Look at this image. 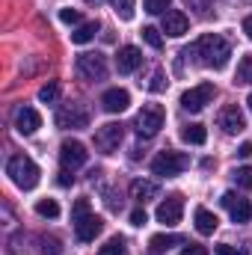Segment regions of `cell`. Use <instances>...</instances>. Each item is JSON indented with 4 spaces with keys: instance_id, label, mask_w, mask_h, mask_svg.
I'll use <instances>...</instances> for the list:
<instances>
[{
    "instance_id": "cell-34",
    "label": "cell",
    "mask_w": 252,
    "mask_h": 255,
    "mask_svg": "<svg viewBox=\"0 0 252 255\" xmlns=\"http://www.w3.org/2000/svg\"><path fill=\"white\" fill-rule=\"evenodd\" d=\"M148 89H151V92H160V89H166V83H163V74H160V71H154V77H151Z\"/></svg>"
},
{
    "instance_id": "cell-17",
    "label": "cell",
    "mask_w": 252,
    "mask_h": 255,
    "mask_svg": "<svg viewBox=\"0 0 252 255\" xmlns=\"http://www.w3.org/2000/svg\"><path fill=\"white\" fill-rule=\"evenodd\" d=\"M127 104H130V95H127V89H107L104 95H101V107L107 110V113H122L127 110Z\"/></svg>"
},
{
    "instance_id": "cell-35",
    "label": "cell",
    "mask_w": 252,
    "mask_h": 255,
    "mask_svg": "<svg viewBox=\"0 0 252 255\" xmlns=\"http://www.w3.org/2000/svg\"><path fill=\"white\" fill-rule=\"evenodd\" d=\"M217 255H247V253H241V250L232 247V244H220V247H217Z\"/></svg>"
},
{
    "instance_id": "cell-30",
    "label": "cell",
    "mask_w": 252,
    "mask_h": 255,
    "mask_svg": "<svg viewBox=\"0 0 252 255\" xmlns=\"http://www.w3.org/2000/svg\"><path fill=\"white\" fill-rule=\"evenodd\" d=\"M235 181H238V187L252 190V166H241V169L235 172Z\"/></svg>"
},
{
    "instance_id": "cell-3",
    "label": "cell",
    "mask_w": 252,
    "mask_h": 255,
    "mask_svg": "<svg viewBox=\"0 0 252 255\" xmlns=\"http://www.w3.org/2000/svg\"><path fill=\"white\" fill-rule=\"evenodd\" d=\"M6 175L12 178V184L18 187V190H33L36 184H39V166L27 157V154H15V157H9V163H6Z\"/></svg>"
},
{
    "instance_id": "cell-36",
    "label": "cell",
    "mask_w": 252,
    "mask_h": 255,
    "mask_svg": "<svg viewBox=\"0 0 252 255\" xmlns=\"http://www.w3.org/2000/svg\"><path fill=\"white\" fill-rule=\"evenodd\" d=\"M145 223H148L145 211H133V214H130V226H145Z\"/></svg>"
},
{
    "instance_id": "cell-11",
    "label": "cell",
    "mask_w": 252,
    "mask_h": 255,
    "mask_svg": "<svg viewBox=\"0 0 252 255\" xmlns=\"http://www.w3.org/2000/svg\"><path fill=\"white\" fill-rule=\"evenodd\" d=\"M181 214H184V199L181 196H166L160 205H157V223L163 226H178L181 223Z\"/></svg>"
},
{
    "instance_id": "cell-22",
    "label": "cell",
    "mask_w": 252,
    "mask_h": 255,
    "mask_svg": "<svg viewBox=\"0 0 252 255\" xmlns=\"http://www.w3.org/2000/svg\"><path fill=\"white\" fill-rule=\"evenodd\" d=\"M175 244H181V238L178 235H154L151 241H148V247H151V253H166V250H172Z\"/></svg>"
},
{
    "instance_id": "cell-31",
    "label": "cell",
    "mask_w": 252,
    "mask_h": 255,
    "mask_svg": "<svg viewBox=\"0 0 252 255\" xmlns=\"http://www.w3.org/2000/svg\"><path fill=\"white\" fill-rule=\"evenodd\" d=\"M184 3H187L199 18H208L211 15V0H184Z\"/></svg>"
},
{
    "instance_id": "cell-1",
    "label": "cell",
    "mask_w": 252,
    "mask_h": 255,
    "mask_svg": "<svg viewBox=\"0 0 252 255\" xmlns=\"http://www.w3.org/2000/svg\"><path fill=\"white\" fill-rule=\"evenodd\" d=\"M184 57H190L193 63L205 65V68H226L229 63V57H232V45L223 39V36H214V33H208V36H199L193 45H190L187 51H184Z\"/></svg>"
},
{
    "instance_id": "cell-16",
    "label": "cell",
    "mask_w": 252,
    "mask_h": 255,
    "mask_svg": "<svg viewBox=\"0 0 252 255\" xmlns=\"http://www.w3.org/2000/svg\"><path fill=\"white\" fill-rule=\"evenodd\" d=\"M15 128H18V133L30 136V133H36V130L42 128V116H39L33 107H21V110L15 113Z\"/></svg>"
},
{
    "instance_id": "cell-13",
    "label": "cell",
    "mask_w": 252,
    "mask_h": 255,
    "mask_svg": "<svg viewBox=\"0 0 252 255\" xmlns=\"http://www.w3.org/2000/svg\"><path fill=\"white\" fill-rule=\"evenodd\" d=\"M226 208H229V214H232V220L235 223H247L252 217V208H250V202L244 199V196H238V193H223V199H220Z\"/></svg>"
},
{
    "instance_id": "cell-27",
    "label": "cell",
    "mask_w": 252,
    "mask_h": 255,
    "mask_svg": "<svg viewBox=\"0 0 252 255\" xmlns=\"http://www.w3.org/2000/svg\"><path fill=\"white\" fill-rule=\"evenodd\" d=\"M142 39H145L154 51L163 48V36H160V30H154V27H142Z\"/></svg>"
},
{
    "instance_id": "cell-12",
    "label": "cell",
    "mask_w": 252,
    "mask_h": 255,
    "mask_svg": "<svg viewBox=\"0 0 252 255\" xmlns=\"http://www.w3.org/2000/svg\"><path fill=\"white\" fill-rule=\"evenodd\" d=\"M217 125L223 128L226 133H241V130L247 128V116H244V110H241L238 104H229V107H223V110H220Z\"/></svg>"
},
{
    "instance_id": "cell-15",
    "label": "cell",
    "mask_w": 252,
    "mask_h": 255,
    "mask_svg": "<svg viewBox=\"0 0 252 255\" xmlns=\"http://www.w3.org/2000/svg\"><path fill=\"white\" fill-rule=\"evenodd\" d=\"M190 27L187 15L181 12V9H169L166 15H163V33L166 36H172V39H178V36H184Z\"/></svg>"
},
{
    "instance_id": "cell-10",
    "label": "cell",
    "mask_w": 252,
    "mask_h": 255,
    "mask_svg": "<svg viewBox=\"0 0 252 255\" xmlns=\"http://www.w3.org/2000/svg\"><path fill=\"white\" fill-rule=\"evenodd\" d=\"M89 160V151H86V145L83 142H77V139H65L63 145H60V163H63V169H80L83 163Z\"/></svg>"
},
{
    "instance_id": "cell-28",
    "label": "cell",
    "mask_w": 252,
    "mask_h": 255,
    "mask_svg": "<svg viewBox=\"0 0 252 255\" xmlns=\"http://www.w3.org/2000/svg\"><path fill=\"white\" fill-rule=\"evenodd\" d=\"M113 6H116V15L122 18V21H130L133 18V0H113Z\"/></svg>"
},
{
    "instance_id": "cell-23",
    "label": "cell",
    "mask_w": 252,
    "mask_h": 255,
    "mask_svg": "<svg viewBox=\"0 0 252 255\" xmlns=\"http://www.w3.org/2000/svg\"><path fill=\"white\" fill-rule=\"evenodd\" d=\"M235 83H252V54L241 57V63H238V74H235Z\"/></svg>"
},
{
    "instance_id": "cell-21",
    "label": "cell",
    "mask_w": 252,
    "mask_h": 255,
    "mask_svg": "<svg viewBox=\"0 0 252 255\" xmlns=\"http://www.w3.org/2000/svg\"><path fill=\"white\" fill-rule=\"evenodd\" d=\"M101 27H98V21H86V24H80L74 33H71V42L74 45H86V42H92L95 39V33H98Z\"/></svg>"
},
{
    "instance_id": "cell-6",
    "label": "cell",
    "mask_w": 252,
    "mask_h": 255,
    "mask_svg": "<svg viewBox=\"0 0 252 255\" xmlns=\"http://www.w3.org/2000/svg\"><path fill=\"white\" fill-rule=\"evenodd\" d=\"M74 68H77V74H80L83 80H104V77H107V57L98 54V51H95V54L86 51V54L77 57V65H74Z\"/></svg>"
},
{
    "instance_id": "cell-9",
    "label": "cell",
    "mask_w": 252,
    "mask_h": 255,
    "mask_svg": "<svg viewBox=\"0 0 252 255\" xmlns=\"http://www.w3.org/2000/svg\"><path fill=\"white\" fill-rule=\"evenodd\" d=\"M122 136H125V128L119 125V122H107V125H101L95 130V148L104 151V154H110V151L119 148Z\"/></svg>"
},
{
    "instance_id": "cell-39",
    "label": "cell",
    "mask_w": 252,
    "mask_h": 255,
    "mask_svg": "<svg viewBox=\"0 0 252 255\" xmlns=\"http://www.w3.org/2000/svg\"><path fill=\"white\" fill-rule=\"evenodd\" d=\"M238 154H241V157H250L252 154V142H244V145L238 148Z\"/></svg>"
},
{
    "instance_id": "cell-26",
    "label": "cell",
    "mask_w": 252,
    "mask_h": 255,
    "mask_svg": "<svg viewBox=\"0 0 252 255\" xmlns=\"http://www.w3.org/2000/svg\"><path fill=\"white\" fill-rule=\"evenodd\" d=\"M98 255H125V241H122V238H113V241H107V244L98 250Z\"/></svg>"
},
{
    "instance_id": "cell-24",
    "label": "cell",
    "mask_w": 252,
    "mask_h": 255,
    "mask_svg": "<svg viewBox=\"0 0 252 255\" xmlns=\"http://www.w3.org/2000/svg\"><path fill=\"white\" fill-rule=\"evenodd\" d=\"M36 214L54 220V217H60V205H57L54 199H42V202H36Z\"/></svg>"
},
{
    "instance_id": "cell-14",
    "label": "cell",
    "mask_w": 252,
    "mask_h": 255,
    "mask_svg": "<svg viewBox=\"0 0 252 255\" xmlns=\"http://www.w3.org/2000/svg\"><path fill=\"white\" fill-rule=\"evenodd\" d=\"M142 65V51L139 48H133V45H125V48H119V54H116V68L122 71V74H130V71H136Z\"/></svg>"
},
{
    "instance_id": "cell-7",
    "label": "cell",
    "mask_w": 252,
    "mask_h": 255,
    "mask_svg": "<svg viewBox=\"0 0 252 255\" xmlns=\"http://www.w3.org/2000/svg\"><path fill=\"white\" fill-rule=\"evenodd\" d=\"M214 95H217V86L214 83H199V86H193V89H187L181 95V107L187 113H199V110H205L214 101Z\"/></svg>"
},
{
    "instance_id": "cell-8",
    "label": "cell",
    "mask_w": 252,
    "mask_h": 255,
    "mask_svg": "<svg viewBox=\"0 0 252 255\" xmlns=\"http://www.w3.org/2000/svg\"><path fill=\"white\" fill-rule=\"evenodd\" d=\"M57 125L65 130H80V128H89V110L83 104H63L57 110Z\"/></svg>"
},
{
    "instance_id": "cell-33",
    "label": "cell",
    "mask_w": 252,
    "mask_h": 255,
    "mask_svg": "<svg viewBox=\"0 0 252 255\" xmlns=\"http://www.w3.org/2000/svg\"><path fill=\"white\" fill-rule=\"evenodd\" d=\"M60 21L63 24H80V12L77 9H63L60 12Z\"/></svg>"
},
{
    "instance_id": "cell-37",
    "label": "cell",
    "mask_w": 252,
    "mask_h": 255,
    "mask_svg": "<svg viewBox=\"0 0 252 255\" xmlns=\"http://www.w3.org/2000/svg\"><path fill=\"white\" fill-rule=\"evenodd\" d=\"M57 181H60V187H71V184H74V175H71V169H63Z\"/></svg>"
},
{
    "instance_id": "cell-42",
    "label": "cell",
    "mask_w": 252,
    "mask_h": 255,
    "mask_svg": "<svg viewBox=\"0 0 252 255\" xmlns=\"http://www.w3.org/2000/svg\"><path fill=\"white\" fill-rule=\"evenodd\" d=\"M247 104H250V110H252V92H250V98H247Z\"/></svg>"
},
{
    "instance_id": "cell-41",
    "label": "cell",
    "mask_w": 252,
    "mask_h": 255,
    "mask_svg": "<svg viewBox=\"0 0 252 255\" xmlns=\"http://www.w3.org/2000/svg\"><path fill=\"white\" fill-rule=\"evenodd\" d=\"M86 3H95V6H98V3H104V0H86Z\"/></svg>"
},
{
    "instance_id": "cell-2",
    "label": "cell",
    "mask_w": 252,
    "mask_h": 255,
    "mask_svg": "<svg viewBox=\"0 0 252 255\" xmlns=\"http://www.w3.org/2000/svg\"><path fill=\"white\" fill-rule=\"evenodd\" d=\"M71 223H74L77 241H83V244L95 241V235L104 229L101 217H95V214H92V208H89V199H77V202H74V208H71Z\"/></svg>"
},
{
    "instance_id": "cell-38",
    "label": "cell",
    "mask_w": 252,
    "mask_h": 255,
    "mask_svg": "<svg viewBox=\"0 0 252 255\" xmlns=\"http://www.w3.org/2000/svg\"><path fill=\"white\" fill-rule=\"evenodd\" d=\"M181 255H208V250H205V247H196V244H190V247H187Z\"/></svg>"
},
{
    "instance_id": "cell-5",
    "label": "cell",
    "mask_w": 252,
    "mask_h": 255,
    "mask_svg": "<svg viewBox=\"0 0 252 255\" xmlns=\"http://www.w3.org/2000/svg\"><path fill=\"white\" fill-rule=\"evenodd\" d=\"M160 128H163V107L160 104H145L136 113V133L142 139H151Z\"/></svg>"
},
{
    "instance_id": "cell-25",
    "label": "cell",
    "mask_w": 252,
    "mask_h": 255,
    "mask_svg": "<svg viewBox=\"0 0 252 255\" xmlns=\"http://www.w3.org/2000/svg\"><path fill=\"white\" fill-rule=\"evenodd\" d=\"M60 98V83H45L42 89H39V101L42 104H54Z\"/></svg>"
},
{
    "instance_id": "cell-20",
    "label": "cell",
    "mask_w": 252,
    "mask_h": 255,
    "mask_svg": "<svg viewBox=\"0 0 252 255\" xmlns=\"http://www.w3.org/2000/svg\"><path fill=\"white\" fill-rule=\"evenodd\" d=\"M181 139H184V142H190V145H205V139H208V130H205V125L193 122V125H184V128H181Z\"/></svg>"
},
{
    "instance_id": "cell-32",
    "label": "cell",
    "mask_w": 252,
    "mask_h": 255,
    "mask_svg": "<svg viewBox=\"0 0 252 255\" xmlns=\"http://www.w3.org/2000/svg\"><path fill=\"white\" fill-rule=\"evenodd\" d=\"M42 253L45 255H60L63 253V247H60L57 238H42Z\"/></svg>"
},
{
    "instance_id": "cell-40",
    "label": "cell",
    "mask_w": 252,
    "mask_h": 255,
    "mask_svg": "<svg viewBox=\"0 0 252 255\" xmlns=\"http://www.w3.org/2000/svg\"><path fill=\"white\" fill-rule=\"evenodd\" d=\"M244 33L252 39V15H247V21H244Z\"/></svg>"
},
{
    "instance_id": "cell-18",
    "label": "cell",
    "mask_w": 252,
    "mask_h": 255,
    "mask_svg": "<svg viewBox=\"0 0 252 255\" xmlns=\"http://www.w3.org/2000/svg\"><path fill=\"white\" fill-rule=\"evenodd\" d=\"M157 184L154 181H142V178H136L133 184H130V199H136L139 205H145V202H151V199H157Z\"/></svg>"
},
{
    "instance_id": "cell-29",
    "label": "cell",
    "mask_w": 252,
    "mask_h": 255,
    "mask_svg": "<svg viewBox=\"0 0 252 255\" xmlns=\"http://www.w3.org/2000/svg\"><path fill=\"white\" fill-rule=\"evenodd\" d=\"M169 6H172V0H145V12H151V15H166Z\"/></svg>"
},
{
    "instance_id": "cell-19",
    "label": "cell",
    "mask_w": 252,
    "mask_h": 255,
    "mask_svg": "<svg viewBox=\"0 0 252 255\" xmlns=\"http://www.w3.org/2000/svg\"><path fill=\"white\" fill-rule=\"evenodd\" d=\"M196 232L199 235H214L217 232V226H220V220H217V214H211L208 208H196Z\"/></svg>"
},
{
    "instance_id": "cell-4",
    "label": "cell",
    "mask_w": 252,
    "mask_h": 255,
    "mask_svg": "<svg viewBox=\"0 0 252 255\" xmlns=\"http://www.w3.org/2000/svg\"><path fill=\"white\" fill-rule=\"evenodd\" d=\"M187 166H190V160H187V154H181V151H160V154L151 160V172L160 175V178H175V175H181Z\"/></svg>"
}]
</instances>
